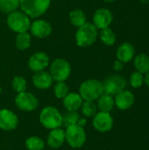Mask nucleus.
<instances>
[{
  "mask_svg": "<svg viewBox=\"0 0 149 150\" xmlns=\"http://www.w3.org/2000/svg\"><path fill=\"white\" fill-rule=\"evenodd\" d=\"M97 28L90 22L78 27L76 33V43L81 47H87L91 46L97 38Z\"/></svg>",
  "mask_w": 149,
  "mask_h": 150,
  "instance_id": "nucleus-1",
  "label": "nucleus"
},
{
  "mask_svg": "<svg viewBox=\"0 0 149 150\" xmlns=\"http://www.w3.org/2000/svg\"><path fill=\"white\" fill-rule=\"evenodd\" d=\"M103 93V83L97 79H88L83 82L79 88V95L83 101H95Z\"/></svg>",
  "mask_w": 149,
  "mask_h": 150,
  "instance_id": "nucleus-2",
  "label": "nucleus"
},
{
  "mask_svg": "<svg viewBox=\"0 0 149 150\" xmlns=\"http://www.w3.org/2000/svg\"><path fill=\"white\" fill-rule=\"evenodd\" d=\"M40 122L47 129H55L62 126V114L54 106L44 107L40 113Z\"/></svg>",
  "mask_w": 149,
  "mask_h": 150,
  "instance_id": "nucleus-3",
  "label": "nucleus"
},
{
  "mask_svg": "<svg viewBox=\"0 0 149 150\" xmlns=\"http://www.w3.org/2000/svg\"><path fill=\"white\" fill-rule=\"evenodd\" d=\"M51 0H19V7L29 18H38L44 14L49 5Z\"/></svg>",
  "mask_w": 149,
  "mask_h": 150,
  "instance_id": "nucleus-4",
  "label": "nucleus"
},
{
  "mask_svg": "<svg viewBox=\"0 0 149 150\" xmlns=\"http://www.w3.org/2000/svg\"><path fill=\"white\" fill-rule=\"evenodd\" d=\"M7 25L9 28L18 33L27 32L30 29V18L23 11H14L9 13L7 17Z\"/></svg>",
  "mask_w": 149,
  "mask_h": 150,
  "instance_id": "nucleus-5",
  "label": "nucleus"
},
{
  "mask_svg": "<svg viewBox=\"0 0 149 150\" xmlns=\"http://www.w3.org/2000/svg\"><path fill=\"white\" fill-rule=\"evenodd\" d=\"M65 137L68 144L73 149L82 148L86 142V133L83 127L73 125L66 127Z\"/></svg>",
  "mask_w": 149,
  "mask_h": 150,
  "instance_id": "nucleus-6",
  "label": "nucleus"
},
{
  "mask_svg": "<svg viewBox=\"0 0 149 150\" xmlns=\"http://www.w3.org/2000/svg\"><path fill=\"white\" fill-rule=\"evenodd\" d=\"M71 74V66L64 59H55L50 66V75L54 81L65 82Z\"/></svg>",
  "mask_w": 149,
  "mask_h": 150,
  "instance_id": "nucleus-7",
  "label": "nucleus"
},
{
  "mask_svg": "<svg viewBox=\"0 0 149 150\" xmlns=\"http://www.w3.org/2000/svg\"><path fill=\"white\" fill-rule=\"evenodd\" d=\"M16 106L23 112H32L39 105L38 98L31 92L23 91L18 93L15 98Z\"/></svg>",
  "mask_w": 149,
  "mask_h": 150,
  "instance_id": "nucleus-8",
  "label": "nucleus"
},
{
  "mask_svg": "<svg viewBox=\"0 0 149 150\" xmlns=\"http://www.w3.org/2000/svg\"><path fill=\"white\" fill-rule=\"evenodd\" d=\"M104 93L115 96L126 87V80L120 75H113L109 76L104 83Z\"/></svg>",
  "mask_w": 149,
  "mask_h": 150,
  "instance_id": "nucleus-9",
  "label": "nucleus"
},
{
  "mask_svg": "<svg viewBox=\"0 0 149 150\" xmlns=\"http://www.w3.org/2000/svg\"><path fill=\"white\" fill-rule=\"evenodd\" d=\"M94 128L100 133L109 132L113 127V119L110 112H99L95 114L92 120Z\"/></svg>",
  "mask_w": 149,
  "mask_h": 150,
  "instance_id": "nucleus-10",
  "label": "nucleus"
},
{
  "mask_svg": "<svg viewBox=\"0 0 149 150\" xmlns=\"http://www.w3.org/2000/svg\"><path fill=\"white\" fill-rule=\"evenodd\" d=\"M18 125V116L8 109L0 110V129L4 131L14 130Z\"/></svg>",
  "mask_w": 149,
  "mask_h": 150,
  "instance_id": "nucleus-11",
  "label": "nucleus"
},
{
  "mask_svg": "<svg viewBox=\"0 0 149 150\" xmlns=\"http://www.w3.org/2000/svg\"><path fill=\"white\" fill-rule=\"evenodd\" d=\"M113 19L112 13L106 8H100L96 11L93 16V25L97 29L109 27Z\"/></svg>",
  "mask_w": 149,
  "mask_h": 150,
  "instance_id": "nucleus-12",
  "label": "nucleus"
},
{
  "mask_svg": "<svg viewBox=\"0 0 149 150\" xmlns=\"http://www.w3.org/2000/svg\"><path fill=\"white\" fill-rule=\"evenodd\" d=\"M49 64V57L46 53L37 52L34 53L28 61V67L33 72L44 70Z\"/></svg>",
  "mask_w": 149,
  "mask_h": 150,
  "instance_id": "nucleus-13",
  "label": "nucleus"
},
{
  "mask_svg": "<svg viewBox=\"0 0 149 150\" xmlns=\"http://www.w3.org/2000/svg\"><path fill=\"white\" fill-rule=\"evenodd\" d=\"M31 33L36 38L43 39L48 37L52 33V26L50 23L44 19H38L33 21L30 25Z\"/></svg>",
  "mask_w": 149,
  "mask_h": 150,
  "instance_id": "nucleus-14",
  "label": "nucleus"
},
{
  "mask_svg": "<svg viewBox=\"0 0 149 150\" xmlns=\"http://www.w3.org/2000/svg\"><path fill=\"white\" fill-rule=\"evenodd\" d=\"M134 95L131 91L124 90L115 95L114 104L118 109L121 111H126L133 106V105L134 104Z\"/></svg>",
  "mask_w": 149,
  "mask_h": 150,
  "instance_id": "nucleus-15",
  "label": "nucleus"
},
{
  "mask_svg": "<svg viewBox=\"0 0 149 150\" xmlns=\"http://www.w3.org/2000/svg\"><path fill=\"white\" fill-rule=\"evenodd\" d=\"M66 142V137H65V130L61 129V127L52 129L47 139V146L51 149H56L61 148L64 142Z\"/></svg>",
  "mask_w": 149,
  "mask_h": 150,
  "instance_id": "nucleus-16",
  "label": "nucleus"
},
{
  "mask_svg": "<svg viewBox=\"0 0 149 150\" xmlns=\"http://www.w3.org/2000/svg\"><path fill=\"white\" fill-rule=\"evenodd\" d=\"M53 78L50 73L47 71H39L35 72L32 76V83L33 85L40 90H47L51 87L53 84Z\"/></svg>",
  "mask_w": 149,
  "mask_h": 150,
  "instance_id": "nucleus-17",
  "label": "nucleus"
},
{
  "mask_svg": "<svg viewBox=\"0 0 149 150\" xmlns=\"http://www.w3.org/2000/svg\"><path fill=\"white\" fill-rule=\"evenodd\" d=\"M135 49L134 47L129 42L122 43L117 49V59L124 63L129 62L134 57Z\"/></svg>",
  "mask_w": 149,
  "mask_h": 150,
  "instance_id": "nucleus-18",
  "label": "nucleus"
},
{
  "mask_svg": "<svg viewBox=\"0 0 149 150\" xmlns=\"http://www.w3.org/2000/svg\"><path fill=\"white\" fill-rule=\"evenodd\" d=\"M83 102V100L79 95V93H76V92L68 93L63 98L64 107L68 111H72V112H77V110L81 108Z\"/></svg>",
  "mask_w": 149,
  "mask_h": 150,
  "instance_id": "nucleus-19",
  "label": "nucleus"
},
{
  "mask_svg": "<svg viewBox=\"0 0 149 150\" xmlns=\"http://www.w3.org/2000/svg\"><path fill=\"white\" fill-rule=\"evenodd\" d=\"M97 100V107L99 110V112H111L115 105L113 97L106 93H103Z\"/></svg>",
  "mask_w": 149,
  "mask_h": 150,
  "instance_id": "nucleus-20",
  "label": "nucleus"
},
{
  "mask_svg": "<svg viewBox=\"0 0 149 150\" xmlns=\"http://www.w3.org/2000/svg\"><path fill=\"white\" fill-rule=\"evenodd\" d=\"M136 71L141 74H148L149 72V56L147 54L141 53L134 57L133 61Z\"/></svg>",
  "mask_w": 149,
  "mask_h": 150,
  "instance_id": "nucleus-21",
  "label": "nucleus"
},
{
  "mask_svg": "<svg viewBox=\"0 0 149 150\" xmlns=\"http://www.w3.org/2000/svg\"><path fill=\"white\" fill-rule=\"evenodd\" d=\"M69 21L73 25L80 27L87 22V18L82 10L76 9L69 13Z\"/></svg>",
  "mask_w": 149,
  "mask_h": 150,
  "instance_id": "nucleus-22",
  "label": "nucleus"
},
{
  "mask_svg": "<svg viewBox=\"0 0 149 150\" xmlns=\"http://www.w3.org/2000/svg\"><path fill=\"white\" fill-rule=\"evenodd\" d=\"M100 40L106 46H112L116 42V34L109 27L104 28L100 30Z\"/></svg>",
  "mask_w": 149,
  "mask_h": 150,
  "instance_id": "nucleus-23",
  "label": "nucleus"
},
{
  "mask_svg": "<svg viewBox=\"0 0 149 150\" xmlns=\"http://www.w3.org/2000/svg\"><path fill=\"white\" fill-rule=\"evenodd\" d=\"M15 45L19 50H25L31 46V36L27 32L18 33Z\"/></svg>",
  "mask_w": 149,
  "mask_h": 150,
  "instance_id": "nucleus-24",
  "label": "nucleus"
},
{
  "mask_svg": "<svg viewBox=\"0 0 149 150\" xmlns=\"http://www.w3.org/2000/svg\"><path fill=\"white\" fill-rule=\"evenodd\" d=\"M25 145L28 150H43L45 148L44 141L39 136H31L27 138Z\"/></svg>",
  "mask_w": 149,
  "mask_h": 150,
  "instance_id": "nucleus-25",
  "label": "nucleus"
},
{
  "mask_svg": "<svg viewBox=\"0 0 149 150\" xmlns=\"http://www.w3.org/2000/svg\"><path fill=\"white\" fill-rule=\"evenodd\" d=\"M80 120V116L76 112L68 111L64 114H62V126L65 127L76 125Z\"/></svg>",
  "mask_w": 149,
  "mask_h": 150,
  "instance_id": "nucleus-26",
  "label": "nucleus"
},
{
  "mask_svg": "<svg viewBox=\"0 0 149 150\" xmlns=\"http://www.w3.org/2000/svg\"><path fill=\"white\" fill-rule=\"evenodd\" d=\"M82 113L86 118H93L97 113V107L94 101H83L81 106Z\"/></svg>",
  "mask_w": 149,
  "mask_h": 150,
  "instance_id": "nucleus-27",
  "label": "nucleus"
},
{
  "mask_svg": "<svg viewBox=\"0 0 149 150\" xmlns=\"http://www.w3.org/2000/svg\"><path fill=\"white\" fill-rule=\"evenodd\" d=\"M19 7V0H0V11L4 13H11Z\"/></svg>",
  "mask_w": 149,
  "mask_h": 150,
  "instance_id": "nucleus-28",
  "label": "nucleus"
},
{
  "mask_svg": "<svg viewBox=\"0 0 149 150\" xmlns=\"http://www.w3.org/2000/svg\"><path fill=\"white\" fill-rule=\"evenodd\" d=\"M11 86L13 91H15L17 93H20L23 91H25L26 87H27V83H26V80L20 76H17L12 79L11 82Z\"/></svg>",
  "mask_w": 149,
  "mask_h": 150,
  "instance_id": "nucleus-29",
  "label": "nucleus"
},
{
  "mask_svg": "<svg viewBox=\"0 0 149 150\" xmlns=\"http://www.w3.org/2000/svg\"><path fill=\"white\" fill-rule=\"evenodd\" d=\"M68 86L65 82H57L54 86V93L57 98H64L69 92Z\"/></svg>",
  "mask_w": 149,
  "mask_h": 150,
  "instance_id": "nucleus-30",
  "label": "nucleus"
},
{
  "mask_svg": "<svg viewBox=\"0 0 149 150\" xmlns=\"http://www.w3.org/2000/svg\"><path fill=\"white\" fill-rule=\"evenodd\" d=\"M129 81H130V84L133 88H134V89L140 88L144 83V76H143V74H141L138 71H134L133 73H132Z\"/></svg>",
  "mask_w": 149,
  "mask_h": 150,
  "instance_id": "nucleus-31",
  "label": "nucleus"
},
{
  "mask_svg": "<svg viewBox=\"0 0 149 150\" xmlns=\"http://www.w3.org/2000/svg\"><path fill=\"white\" fill-rule=\"evenodd\" d=\"M113 69H114V70H116V71H121V70L124 69V62H122L121 61H119V60L117 59V60L114 62Z\"/></svg>",
  "mask_w": 149,
  "mask_h": 150,
  "instance_id": "nucleus-32",
  "label": "nucleus"
},
{
  "mask_svg": "<svg viewBox=\"0 0 149 150\" xmlns=\"http://www.w3.org/2000/svg\"><path fill=\"white\" fill-rule=\"evenodd\" d=\"M144 83H146L147 86L149 87V72L148 74H146V76H144Z\"/></svg>",
  "mask_w": 149,
  "mask_h": 150,
  "instance_id": "nucleus-33",
  "label": "nucleus"
},
{
  "mask_svg": "<svg viewBox=\"0 0 149 150\" xmlns=\"http://www.w3.org/2000/svg\"><path fill=\"white\" fill-rule=\"evenodd\" d=\"M142 4H148L149 3V0H140Z\"/></svg>",
  "mask_w": 149,
  "mask_h": 150,
  "instance_id": "nucleus-34",
  "label": "nucleus"
},
{
  "mask_svg": "<svg viewBox=\"0 0 149 150\" xmlns=\"http://www.w3.org/2000/svg\"><path fill=\"white\" fill-rule=\"evenodd\" d=\"M105 2H114V1H116V0H105Z\"/></svg>",
  "mask_w": 149,
  "mask_h": 150,
  "instance_id": "nucleus-35",
  "label": "nucleus"
},
{
  "mask_svg": "<svg viewBox=\"0 0 149 150\" xmlns=\"http://www.w3.org/2000/svg\"><path fill=\"white\" fill-rule=\"evenodd\" d=\"M0 91H1V89H0Z\"/></svg>",
  "mask_w": 149,
  "mask_h": 150,
  "instance_id": "nucleus-36",
  "label": "nucleus"
}]
</instances>
